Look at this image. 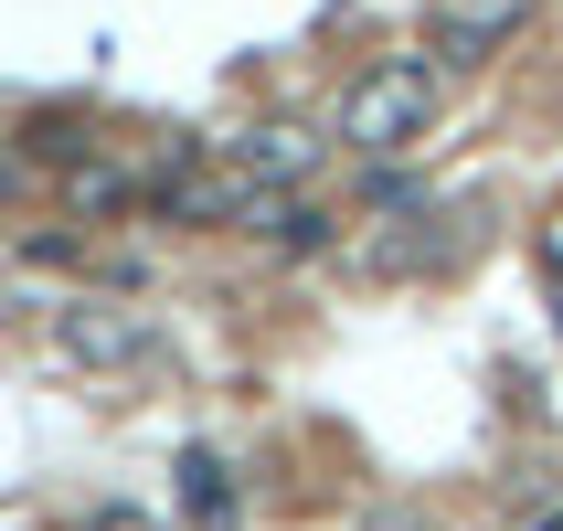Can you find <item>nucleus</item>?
<instances>
[{
	"label": "nucleus",
	"mask_w": 563,
	"mask_h": 531,
	"mask_svg": "<svg viewBox=\"0 0 563 531\" xmlns=\"http://www.w3.org/2000/svg\"><path fill=\"white\" fill-rule=\"evenodd\" d=\"M181 510H191L202 531H234V478H223L213 446H191V457H181Z\"/></svg>",
	"instance_id": "4"
},
{
	"label": "nucleus",
	"mask_w": 563,
	"mask_h": 531,
	"mask_svg": "<svg viewBox=\"0 0 563 531\" xmlns=\"http://www.w3.org/2000/svg\"><path fill=\"white\" fill-rule=\"evenodd\" d=\"M542 277H553V298H563V213L542 223Z\"/></svg>",
	"instance_id": "9"
},
{
	"label": "nucleus",
	"mask_w": 563,
	"mask_h": 531,
	"mask_svg": "<svg viewBox=\"0 0 563 531\" xmlns=\"http://www.w3.org/2000/svg\"><path fill=\"white\" fill-rule=\"evenodd\" d=\"M437 107H446V75L426 54H394V64H373V75H351L341 150L351 159H394V150H415V139L437 128Z\"/></svg>",
	"instance_id": "1"
},
{
	"label": "nucleus",
	"mask_w": 563,
	"mask_h": 531,
	"mask_svg": "<svg viewBox=\"0 0 563 531\" xmlns=\"http://www.w3.org/2000/svg\"><path fill=\"white\" fill-rule=\"evenodd\" d=\"M64 191H75V213H128V202H139V181H128L118 159H75Z\"/></svg>",
	"instance_id": "5"
},
{
	"label": "nucleus",
	"mask_w": 563,
	"mask_h": 531,
	"mask_svg": "<svg viewBox=\"0 0 563 531\" xmlns=\"http://www.w3.org/2000/svg\"><path fill=\"white\" fill-rule=\"evenodd\" d=\"M22 170H32V159L11 150V139H0V202H11V191H22Z\"/></svg>",
	"instance_id": "10"
},
{
	"label": "nucleus",
	"mask_w": 563,
	"mask_h": 531,
	"mask_svg": "<svg viewBox=\"0 0 563 531\" xmlns=\"http://www.w3.org/2000/svg\"><path fill=\"white\" fill-rule=\"evenodd\" d=\"M32 150L54 159V170H75V159H96V139H86V118H75V107H43V118H32Z\"/></svg>",
	"instance_id": "6"
},
{
	"label": "nucleus",
	"mask_w": 563,
	"mask_h": 531,
	"mask_svg": "<svg viewBox=\"0 0 563 531\" xmlns=\"http://www.w3.org/2000/svg\"><path fill=\"white\" fill-rule=\"evenodd\" d=\"M54 362L128 373V362H150V319H139V309H107V298H75V309H54Z\"/></svg>",
	"instance_id": "2"
},
{
	"label": "nucleus",
	"mask_w": 563,
	"mask_h": 531,
	"mask_svg": "<svg viewBox=\"0 0 563 531\" xmlns=\"http://www.w3.org/2000/svg\"><path fill=\"white\" fill-rule=\"evenodd\" d=\"M223 159H234L255 191H298V181L319 170V139H309V128H245V139H234Z\"/></svg>",
	"instance_id": "3"
},
{
	"label": "nucleus",
	"mask_w": 563,
	"mask_h": 531,
	"mask_svg": "<svg viewBox=\"0 0 563 531\" xmlns=\"http://www.w3.org/2000/svg\"><path fill=\"white\" fill-rule=\"evenodd\" d=\"M86 531H170V521H159V510H139V500H96Z\"/></svg>",
	"instance_id": "8"
},
{
	"label": "nucleus",
	"mask_w": 563,
	"mask_h": 531,
	"mask_svg": "<svg viewBox=\"0 0 563 531\" xmlns=\"http://www.w3.org/2000/svg\"><path fill=\"white\" fill-rule=\"evenodd\" d=\"M266 245H277V255H319V245H330V213H309V202H277Z\"/></svg>",
	"instance_id": "7"
}]
</instances>
